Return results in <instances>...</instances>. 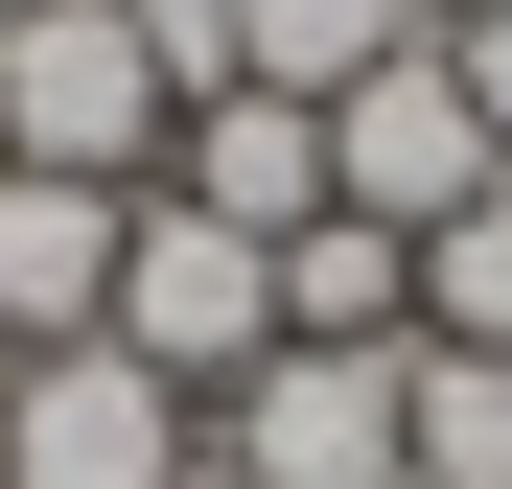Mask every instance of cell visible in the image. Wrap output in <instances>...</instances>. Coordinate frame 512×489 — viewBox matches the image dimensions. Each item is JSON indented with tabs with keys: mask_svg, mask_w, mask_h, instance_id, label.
Instances as JSON below:
<instances>
[{
	"mask_svg": "<svg viewBox=\"0 0 512 489\" xmlns=\"http://www.w3.org/2000/svg\"><path fill=\"white\" fill-rule=\"evenodd\" d=\"M163 140H187V94H163L140 0H24V24H0V163H47V187H140Z\"/></svg>",
	"mask_w": 512,
	"mask_h": 489,
	"instance_id": "obj_1",
	"label": "cell"
},
{
	"mask_svg": "<svg viewBox=\"0 0 512 489\" xmlns=\"http://www.w3.org/2000/svg\"><path fill=\"white\" fill-rule=\"evenodd\" d=\"M94 350H140V373L210 420V396L280 350V257H256V233H210L187 187H140V233H117V326H94Z\"/></svg>",
	"mask_w": 512,
	"mask_h": 489,
	"instance_id": "obj_2",
	"label": "cell"
},
{
	"mask_svg": "<svg viewBox=\"0 0 512 489\" xmlns=\"http://www.w3.org/2000/svg\"><path fill=\"white\" fill-rule=\"evenodd\" d=\"M210 420L140 350H0V489H187Z\"/></svg>",
	"mask_w": 512,
	"mask_h": 489,
	"instance_id": "obj_3",
	"label": "cell"
},
{
	"mask_svg": "<svg viewBox=\"0 0 512 489\" xmlns=\"http://www.w3.org/2000/svg\"><path fill=\"white\" fill-rule=\"evenodd\" d=\"M489 117H466V70H443V24H419L396 70H350V94H326V210H373V233H443L466 187H489Z\"/></svg>",
	"mask_w": 512,
	"mask_h": 489,
	"instance_id": "obj_4",
	"label": "cell"
},
{
	"mask_svg": "<svg viewBox=\"0 0 512 489\" xmlns=\"http://www.w3.org/2000/svg\"><path fill=\"white\" fill-rule=\"evenodd\" d=\"M210 489H396V350H256L210 396Z\"/></svg>",
	"mask_w": 512,
	"mask_h": 489,
	"instance_id": "obj_5",
	"label": "cell"
},
{
	"mask_svg": "<svg viewBox=\"0 0 512 489\" xmlns=\"http://www.w3.org/2000/svg\"><path fill=\"white\" fill-rule=\"evenodd\" d=\"M117 233H140V187L0 163V350H94V326H117Z\"/></svg>",
	"mask_w": 512,
	"mask_h": 489,
	"instance_id": "obj_6",
	"label": "cell"
},
{
	"mask_svg": "<svg viewBox=\"0 0 512 489\" xmlns=\"http://www.w3.org/2000/svg\"><path fill=\"white\" fill-rule=\"evenodd\" d=\"M163 187H187L210 233H256V257H280V233L326 210V117H303V94H210L187 140H163Z\"/></svg>",
	"mask_w": 512,
	"mask_h": 489,
	"instance_id": "obj_7",
	"label": "cell"
},
{
	"mask_svg": "<svg viewBox=\"0 0 512 489\" xmlns=\"http://www.w3.org/2000/svg\"><path fill=\"white\" fill-rule=\"evenodd\" d=\"M280 350H419V233L303 210V233H280Z\"/></svg>",
	"mask_w": 512,
	"mask_h": 489,
	"instance_id": "obj_8",
	"label": "cell"
},
{
	"mask_svg": "<svg viewBox=\"0 0 512 489\" xmlns=\"http://www.w3.org/2000/svg\"><path fill=\"white\" fill-rule=\"evenodd\" d=\"M396 489H512V350H396Z\"/></svg>",
	"mask_w": 512,
	"mask_h": 489,
	"instance_id": "obj_9",
	"label": "cell"
},
{
	"mask_svg": "<svg viewBox=\"0 0 512 489\" xmlns=\"http://www.w3.org/2000/svg\"><path fill=\"white\" fill-rule=\"evenodd\" d=\"M396 47H419V0H233V94H303V117Z\"/></svg>",
	"mask_w": 512,
	"mask_h": 489,
	"instance_id": "obj_10",
	"label": "cell"
},
{
	"mask_svg": "<svg viewBox=\"0 0 512 489\" xmlns=\"http://www.w3.org/2000/svg\"><path fill=\"white\" fill-rule=\"evenodd\" d=\"M419 350H512V163L419 233Z\"/></svg>",
	"mask_w": 512,
	"mask_h": 489,
	"instance_id": "obj_11",
	"label": "cell"
},
{
	"mask_svg": "<svg viewBox=\"0 0 512 489\" xmlns=\"http://www.w3.org/2000/svg\"><path fill=\"white\" fill-rule=\"evenodd\" d=\"M443 70H466V117L512 140V24H443Z\"/></svg>",
	"mask_w": 512,
	"mask_h": 489,
	"instance_id": "obj_12",
	"label": "cell"
},
{
	"mask_svg": "<svg viewBox=\"0 0 512 489\" xmlns=\"http://www.w3.org/2000/svg\"><path fill=\"white\" fill-rule=\"evenodd\" d=\"M419 24H512V0H419Z\"/></svg>",
	"mask_w": 512,
	"mask_h": 489,
	"instance_id": "obj_13",
	"label": "cell"
},
{
	"mask_svg": "<svg viewBox=\"0 0 512 489\" xmlns=\"http://www.w3.org/2000/svg\"><path fill=\"white\" fill-rule=\"evenodd\" d=\"M0 24H24V0H0Z\"/></svg>",
	"mask_w": 512,
	"mask_h": 489,
	"instance_id": "obj_14",
	"label": "cell"
},
{
	"mask_svg": "<svg viewBox=\"0 0 512 489\" xmlns=\"http://www.w3.org/2000/svg\"><path fill=\"white\" fill-rule=\"evenodd\" d=\"M187 489H210V466H187Z\"/></svg>",
	"mask_w": 512,
	"mask_h": 489,
	"instance_id": "obj_15",
	"label": "cell"
}]
</instances>
